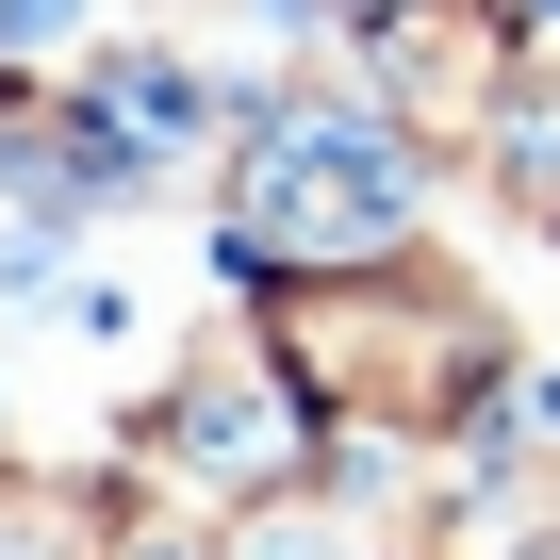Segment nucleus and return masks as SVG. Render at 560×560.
<instances>
[{
  "instance_id": "nucleus-1",
  "label": "nucleus",
  "mask_w": 560,
  "mask_h": 560,
  "mask_svg": "<svg viewBox=\"0 0 560 560\" xmlns=\"http://www.w3.org/2000/svg\"><path fill=\"white\" fill-rule=\"evenodd\" d=\"M264 214H280V231H380V214H396V165H380L363 132H314L298 182L264 165Z\"/></svg>"
}]
</instances>
